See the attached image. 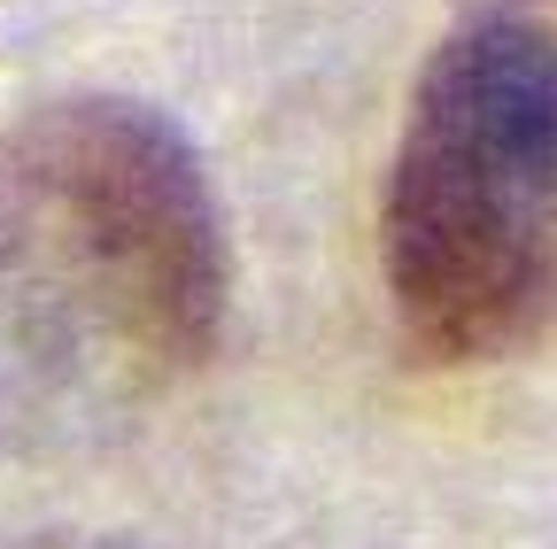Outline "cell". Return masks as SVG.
I'll use <instances>...</instances> for the list:
<instances>
[{
	"instance_id": "7a4b0ae2",
	"label": "cell",
	"mask_w": 557,
	"mask_h": 549,
	"mask_svg": "<svg viewBox=\"0 0 557 549\" xmlns=\"http://www.w3.org/2000/svg\"><path fill=\"white\" fill-rule=\"evenodd\" d=\"M0 210L132 364L194 372L218 357L225 217L171 116L116 93L39 109L0 148Z\"/></svg>"
},
{
	"instance_id": "6da1fadb",
	"label": "cell",
	"mask_w": 557,
	"mask_h": 549,
	"mask_svg": "<svg viewBox=\"0 0 557 549\" xmlns=\"http://www.w3.org/2000/svg\"><path fill=\"white\" fill-rule=\"evenodd\" d=\"M380 271L434 364L511 357L557 317V0H457L403 109Z\"/></svg>"
}]
</instances>
